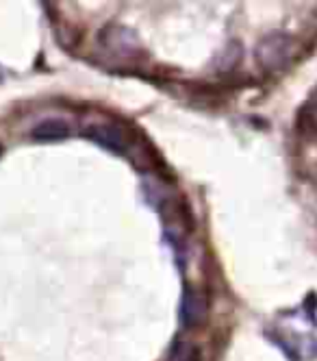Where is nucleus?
Returning a JSON list of instances; mask_svg holds the SVG:
<instances>
[{
    "label": "nucleus",
    "mask_w": 317,
    "mask_h": 361,
    "mask_svg": "<svg viewBox=\"0 0 317 361\" xmlns=\"http://www.w3.org/2000/svg\"><path fill=\"white\" fill-rule=\"evenodd\" d=\"M292 55H294V39L285 33L268 35L256 48L259 63L268 70L282 68L289 59H292Z\"/></svg>",
    "instance_id": "obj_1"
},
{
    "label": "nucleus",
    "mask_w": 317,
    "mask_h": 361,
    "mask_svg": "<svg viewBox=\"0 0 317 361\" xmlns=\"http://www.w3.org/2000/svg\"><path fill=\"white\" fill-rule=\"evenodd\" d=\"M87 135L116 152H122L126 148V135L116 124H94L87 128Z\"/></svg>",
    "instance_id": "obj_2"
},
{
    "label": "nucleus",
    "mask_w": 317,
    "mask_h": 361,
    "mask_svg": "<svg viewBox=\"0 0 317 361\" xmlns=\"http://www.w3.org/2000/svg\"><path fill=\"white\" fill-rule=\"evenodd\" d=\"M206 314V302L200 294L187 290L182 296V305H180V320L185 326H194L200 324L204 320Z\"/></svg>",
    "instance_id": "obj_3"
},
{
    "label": "nucleus",
    "mask_w": 317,
    "mask_h": 361,
    "mask_svg": "<svg viewBox=\"0 0 317 361\" xmlns=\"http://www.w3.org/2000/svg\"><path fill=\"white\" fill-rule=\"evenodd\" d=\"M35 140H44V142H50V140H66L70 135V124L66 120H59V118H50V120H44L39 122L33 133H31Z\"/></svg>",
    "instance_id": "obj_4"
},
{
    "label": "nucleus",
    "mask_w": 317,
    "mask_h": 361,
    "mask_svg": "<svg viewBox=\"0 0 317 361\" xmlns=\"http://www.w3.org/2000/svg\"><path fill=\"white\" fill-rule=\"evenodd\" d=\"M170 361H200V355H198V348H196L194 344L180 342V344L172 350Z\"/></svg>",
    "instance_id": "obj_5"
},
{
    "label": "nucleus",
    "mask_w": 317,
    "mask_h": 361,
    "mask_svg": "<svg viewBox=\"0 0 317 361\" xmlns=\"http://www.w3.org/2000/svg\"><path fill=\"white\" fill-rule=\"evenodd\" d=\"M311 120L315 122V126H317V105L313 107V111H311Z\"/></svg>",
    "instance_id": "obj_6"
}]
</instances>
